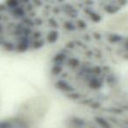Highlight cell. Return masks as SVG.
<instances>
[{"label":"cell","mask_w":128,"mask_h":128,"mask_svg":"<svg viewBox=\"0 0 128 128\" xmlns=\"http://www.w3.org/2000/svg\"><path fill=\"white\" fill-rule=\"evenodd\" d=\"M112 14L106 2H6L0 4V48L12 53L41 49L89 31Z\"/></svg>","instance_id":"obj_2"},{"label":"cell","mask_w":128,"mask_h":128,"mask_svg":"<svg viewBox=\"0 0 128 128\" xmlns=\"http://www.w3.org/2000/svg\"><path fill=\"white\" fill-rule=\"evenodd\" d=\"M55 87L74 102L96 112L126 115V36L86 31L54 55Z\"/></svg>","instance_id":"obj_1"},{"label":"cell","mask_w":128,"mask_h":128,"mask_svg":"<svg viewBox=\"0 0 128 128\" xmlns=\"http://www.w3.org/2000/svg\"><path fill=\"white\" fill-rule=\"evenodd\" d=\"M0 128H29V126L20 118H8L0 122Z\"/></svg>","instance_id":"obj_3"}]
</instances>
